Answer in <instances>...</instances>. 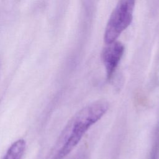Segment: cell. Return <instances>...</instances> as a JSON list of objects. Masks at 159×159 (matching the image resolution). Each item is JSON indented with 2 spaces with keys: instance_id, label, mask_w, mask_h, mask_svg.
<instances>
[{
  "instance_id": "obj_1",
  "label": "cell",
  "mask_w": 159,
  "mask_h": 159,
  "mask_svg": "<svg viewBox=\"0 0 159 159\" xmlns=\"http://www.w3.org/2000/svg\"><path fill=\"white\" fill-rule=\"evenodd\" d=\"M108 108L107 101L98 100L78 111L64 127L47 159H63L75 148L88 130L106 113Z\"/></svg>"
},
{
  "instance_id": "obj_2",
  "label": "cell",
  "mask_w": 159,
  "mask_h": 159,
  "mask_svg": "<svg viewBox=\"0 0 159 159\" xmlns=\"http://www.w3.org/2000/svg\"><path fill=\"white\" fill-rule=\"evenodd\" d=\"M135 0H119L107 23L104 40L106 44L116 41L130 25Z\"/></svg>"
},
{
  "instance_id": "obj_3",
  "label": "cell",
  "mask_w": 159,
  "mask_h": 159,
  "mask_svg": "<svg viewBox=\"0 0 159 159\" xmlns=\"http://www.w3.org/2000/svg\"><path fill=\"white\" fill-rule=\"evenodd\" d=\"M106 45L102 50L101 58L106 69L107 78L110 79L115 72L122 57L124 47L122 43L117 41Z\"/></svg>"
},
{
  "instance_id": "obj_4",
  "label": "cell",
  "mask_w": 159,
  "mask_h": 159,
  "mask_svg": "<svg viewBox=\"0 0 159 159\" xmlns=\"http://www.w3.org/2000/svg\"><path fill=\"white\" fill-rule=\"evenodd\" d=\"M25 146V141L24 139L16 140L9 147L2 159H22Z\"/></svg>"
}]
</instances>
